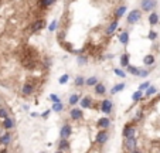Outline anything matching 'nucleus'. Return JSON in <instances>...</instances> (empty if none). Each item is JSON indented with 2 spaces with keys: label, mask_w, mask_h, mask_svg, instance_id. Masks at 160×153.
Segmentation results:
<instances>
[{
  "label": "nucleus",
  "mask_w": 160,
  "mask_h": 153,
  "mask_svg": "<svg viewBox=\"0 0 160 153\" xmlns=\"http://www.w3.org/2000/svg\"><path fill=\"white\" fill-rule=\"evenodd\" d=\"M142 98H143V91H140V89H138V91H135L133 94H132V101L133 102L142 101Z\"/></svg>",
  "instance_id": "nucleus-32"
},
{
  "label": "nucleus",
  "mask_w": 160,
  "mask_h": 153,
  "mask_svg": "<svg viewBox=\"0 0 160 153\" xmlns=\"http://www.w3.org/2000/svg\"><path fill=\"white\" fill-rule=\"evenodd\" d=\"M48 101H51L52 104H54V102H60L61 98H60V96H58L57 94H50V95H48Z\"/></svg>",
  "instance_id": "nucleus-37"
},
{
  "label": "nucleus",
  "mask_w": 160,
  "mask_h": 153,
  "mask_svg": "<svg viewBox=\"0 0 160 153\" xmlns=\"http://www.w3.org/2000/svg\"><path fill=\"white\" fill-rule=\"evenodd\" d=\"M159 99H160V94H159Z\"/></svg>",
  "instance_id": "nucleus-48"
},
{
  "label": "nucleus",
  "mask_w": 160,
  "mask_h": 153,
  "mask_svg": "<svg viewBox=\"0 0 160 153\" xmlns=\"http://www.w3.org/2000/svg\"><path fill=\"white\" fill-rule=\"evenodd\" d=\"M70 149H71L70 139L60 138V140H58V145H57V150H58V152H70Z\"/></svg>",
  "instance_id": "nucleus-8"
},
{
  "label": "nucleus",
  "mask_w": 160,
  "mask_h": 153,
  "mask_svg": "<svg viewBox=\"0 0 160 153\" xmlns=\"http://www.w3.org/2000/svg\"><path fill=\"white\" fill-rule=\"evenodd\" d=\"M123 149L126 152H138V140L135 136H130V138H125V142H123Z\"/></svg>",
  "instance_id": "nucleus-2"
},
{
  "label": "nucleus",
  "mask_w": 160,
  "mask_h": 153,
  "mask_svg": "<svg viewBox=\"0 0 160 153\" xmlns=\"http://www.w3.org/2000/svg\"><path fill=\"white\" fill-rule=\"evenodd\" d=\"M149 85H150V81H145V82H142V84L139 85L138 89H140V91H145V89L149 87Z\"/></svg>",
  "instance_id": "nucleus-42"
},
{
  "label": "nucleus",
  "mask_w": 160,
  "mask_h": 153,
  "mask_svg": "<svg viewBox=\"0 0 160 153\" xmlns=\"http://www.w3.org/2000/svg\"><path fill=\"white\" fill-rule=\"evenodd\" d=\"M34 91H36V85H34L33 82H26L21 88L23 96H30V95L34 94Z\"/></svg>",
  "instance_id": "nucleus-11"
},
{
  "label": "nucleus",
  "mask_w": 160,
  "mask_h": 153,
  "mask_svg": "<svg viewBox=\"0 0 160 153\" xmlns=\"http://www.w3.org/2000/svg\"><path fill=\"white\" fill-rule=\"evenodd\" d=\"M142 20V10L140 9H135V10H130L126 16V23L128 24H136Z\"/></svg>",
  "instance_id": "nucleus-1"
},
{
  "label": "nucleus",
  "mask_w": 160,
  "mask_h": 153,
  "mask_svg": "<svg viewBox=\"0 0 160 153\" xmlns=\"http://www.w3.org/2000/svg\"><path fill=\"white\" fill-rule=\"evenodd\" d=\"M159 20H160V17H159V14H157L156 11H154V10L150 11L149 17H147V22H149V24L150 26H156V24H159Z\"/></svg>",
  "instance_id": "nucleus-20"
},
{
  "label": "nucleus",
  "mask_w": 160,
  "mask_h": 153,
  "mask_svg": "<svg viewBox=\"0 0 160 153\" xmlns=\"http://www.w3.org/2000/svg\"><path fill=\"white\" fill-rule=\"evenodd\" d=\"M136 126H135L132 122H129V124H126L125 126H123L122 129V136L123 138H130V136H135L136 135Z\"/></svg>",
  "instance_id": "nucleus-6"
},
{
  "label": "nucleus",
  "mask_w": 160,
  "mask_h": 153,
  "mask_svg": "<svg viewBox=\"0 0 160 153\" xmlns=\"http://www.w3.org/2000/svg\"><path fill=\"white\" fill-rule=\"evenodd\" d=\"M57 29H58V20H52L48 26V31L50 33H54V31H57Z\"/></svg>",
  "instance_id": "nucleus-34"
},
{
  "label": "nucleus",
  "mask_w": 160,
  "mask_h": 153,
  "mask_svg": "<svg viewBox=\"0 0 160 153\" xmlns=\"http://www.w3.org/2000/svg\"><path fill=\"white\" fill-rule=\"evenodd\" d=\"M112 109H113V102L109 98H104L101 101V112L102 113L109 115V113H112Z\"/></svg>",
  "instance_id": "nucleus-5"
},
{
  "label": "nucleus",
  "mask_w": 160,
  "mask_h": 153,
  "mask_svg": "<svg viewBox=\"0 0 160 153\" xmlns=\"http://www.w3.org/2000/svg\"><path fill=\"white\" fill-rule=\"evenodd\" d=\"M149 74H150V71H149V69H140V71H139V78H146V76H147V75H149Z\"/></svg>",
  "instance_id": "nucleus-40"
},
{
  "label": "nucleus",
  "mask_w": 160,
  "mask_h": 153,
  "mask_svg": "<svg viewBox=\"0 0 160 153\" xmlns=\"http://www.w3.org/2000/svg\"><path fill=\"white\" fill-rule=\"evenodd\" d=\"M57 38H58L60 41H63L64 38H65V31H60V36L57 37Z\"/></svg>",
  "instance_id": "nucleus-44"
},
{
  "label": "nucleus",
  "mask_w": 160,
  "mask_h": 153,
  "mask_svg": "<svg viewBox=\"0 0 160 153\" xmlns=\"http://www.w3.org/2000/svg\"><path fill=\"white\" fill-rule=\"evenodd\" d=\"M74 85H75V87H78V88L84 87V85H85V76L77 75V76L74 78Z\"/></svg>",
  "instance_id": "nucleus-30"
},
{
  "label": "nucleus",
  "mask_w": 160,
  "mask_h": 153,
  "mask_svg": "<svg viewBox=\"0 0 160 153\" xmlns=\"http://www.w3.org/2000/svg\"><path fill=\"white\" fill-rule=\"evenodd\" d=\"M126 88V84L125 82H119V84H115L113 87L111 88V95H116L119 94V92H122L123 89Z\"/></svg>",
  "instance_id": "nucleus-21"
},
{
  "label": "nucleus",
  "mask_w": 160,
  "mask_h": 153,
  "mask_svg": "<svg viewBox=\"0 0 160 153\" xmlns=\"http://www.w3.org/2000/svg\"><path fill=\"white\" fill-rule=\"evenodd\" d=\"M78 104H79V108H81V109H91L93 106V101L91 96H84V98H81Z\"/></svg>",
  "instance_id": "nucleus-12"
},
{
  "label": "nucleus",
  "mask_w": 160,
  "mask_h": 153,
  "mask_svg": "<svg viewBox=\"0 0 160 153\" xmlns=\"http://www.w3.org/2000/svg\"><path fill=\"white\" fill-rule=\"evenodd\" d=\"M118 27H119V20L115 18V20H112V22L108 24V27H106V30H105V34H106L108 37H112L113 34H115L116 30H118Z\"/></svg>",
  "instance_id": "nucleus-7"
},
{
  "label": "nucleus",
  "mask_w": 160,
  "mask_h": 153,
  "mask_svg": "<svg viewBox=\"0 0 160 153\" xmlns=\"http://www.w3.org/2000/svg\"><path fill=\"white\" fill-rule=\"evenodd\" d=\"M154 94H157V88L153 87V85H149V87L145 89V96L146 98H150V96H153Z\"/></svg>",
  "instance_id": "nucleus-29"
},
{
  "label": "nucleus",
  "mask_w": 160,
  "mask_h": 153,
  "mask_svg": "<svg viewBox=\"0 0 160 153\" xmlns=\"http://www.w3.org/2000/svg\"><path fill=\"white\" fill-rule=\"evenodd\" d=\"M23 109H24V111H29V109H30V106H29V105H23Z\"/></svg>",
  "instance_id": "nucleus-46"
},
{
  "label": "nucleus",
  "mask_w": 160,
  "mask_h": 153,
  "mask_svg": "<svg viewBox=\"0 0 160 153\" xmlns=\"http://www.w3.org/2000/svg\"><path fill=\"white\" fill-rule=\"evenodd\" d=\"M147 38H149L150 41H154L157 38V31H154V30H149V34H147Z\"/></svg>",
  "instance_id": "nucleus-36"
},
{
  "label": "nucleus",
  "mask_w": 160,
  "mask_h": 153,
  "mask_svg": "<svg viewBox=\"0 0 160 153\" xmlns=\"http://www.w3.org/2000/svg\"><path fill=\"white\" fill-rule=\"evenodd\" d=\"M142 118H143V111H142V109L136 111V113H135V118H133V119H135V120H138V122H139V120H142Z\"/></svg>",
  "instance_id": "nucleus-39"
},
{
  "label": "nucleus",
  "mask_w": 160,
  "mask_h": 153,
  "mask_svg": "<svg viewBox=\"0 0 160 153\" xmlns=\"http://www.w3.org/2000/svg\"><path fill=\"white\" fill-rule=\"evenodd\" d=\"M79 99H81V95L79 94H71L70 96H68V105L75 106L79 102Z\"/></svg>",
  "instance_id": "nucleus-23"
},
{
  "label": "nucleus",
  "mask_w": 160,
  "mask_h": 153,
  "mask_svg": "<svg viewBox=\"0 0 160 153\" xmlns=\"http://www.w3.org/2000/svg\"><path fill=\"white\" fill-rule=\"evenodd\" d=\"M10 143H11V133L10 132H6V133H2V135H0V145L9 146Z\"/></svg>",
  "instance_id": "nucleus-19"
},
{
  "label": "nucleus",
  "mask_w": 160,
  "mask_h": 153,
  "mask_svg": "<svg viewBox=\"0 0 160 153\" xmlns=\"http://www.w3.org/2000/svg\"><path fill=\"white\" fill-rule=\"evenodd\" d=\"M44 62H45V65H47V68H50V67H51V64H52V60L48 57V58H45Z\"/></svg>",
  "instance_id": "nucleus-43"
},
{
  "label": "nucleus",
  "mask_w": 160,
  "mask_h": 153,
  "mask_svg": "<svg viewBox=\"0 0 160 153\" xmlns=\"http://www.w3.org/2000/svg\"><path fill=\"white\" fill-rule=\"evenodd\" d=\"M44 27H45V20L44 18H38V20H36V22L33 23V26H31V31H33V33H38V31H41Z\"/></svg>",
  "instance_id": "nucleus-16"
},
{
  "label": "nucleus",
  "mask_w": 160,
  "mask_h": 153,
  "mask_svg": "<svg viewBox=\"0 0 160 153\" xmlns=\"http://www.w3.org/2000/svg\"><path fill=\"white\" fill-rule=\"evenodd\" d=\"M139 71H140V68L136 65H132V64H129V65L126 67V73L130 74V75H133V76H138L139 75Z\"/></svg>",
  "instance_id": "nucleus-25"
},
{
  "label": "nucleus",
  "mask_w": 160,
  "mask_h": 153,
  "mask_svg": "<svg viewBox=\"0 0 160 153\" xmlns=\"http://www.w3.org/2000/svg\"><path fill=\"white\" fill-rule=\"evenodd\" d=\"M57 3V0H38V6L41 9H48Z\"/></svg>",
  "instance_id": "nucleus-24"
},
{
  "label": "nucleus",
  "mask_w": 160,
  "mask_h": 153,
  "mask_svg": "<svg viewBox=\"0 0 160 153\" xmlns=\"http://www.w3.org/2000/svg\"><path fill=\"white\" fill-rule=\"evenodd\" d=\"M109 140V132L108 129H99V132L95 136V143L101 146H105Z\"/></svg>",
  "instance_id": "nucleus-3"
},
{
  "label": "nucleus",
  "mask_w": 160,
  "mask_h": 153,
  "mask_svg": "<svg viewBox=\"0 0 160 153\" xmlns=\"http://www.w3.org/2000/svg\"><path fill=\"white\" fill-rule=\"evenodd\" d=\"M51 112H52L51 109H45L44 112H41V113H40V116L43 118V119H47V118H48L50 115H51Z\"/></svg>",
  "instance_id": "nucleus-41"
},
{
  "label": "nucleus",
  "mask_w": 160,
  "mask_h": 153,
  "mask_svg": "<svg viewBox=\"0 0 160 153\" xmlns=\"http://www.w3.org/2000/svg\"><path fill=\"white\" fill-rule=\"evenodd\" d=\"M9 116V111L3 106H0V119H4V118Z\"/></svg>",
  "instance_id": "nucleus-38"
},
{
  "label": "nucleus",
  "mask_w": 160,
  "mask_h": 153,
  "mask_svg": "<svg viewBox=\"0 0 160 153\" xmlns=\"http://www.w3.org/2000/svg\"><path fill=\"white\" fill-rule=\"evenodd\" d=\"M14 126H16V122L13 118L7 116V118H4V119H2V128L6 129V131H11Z\"/></svg>",
  "instance_id": "nucleus-15"
},
{
  "label": "nucleus",
  "mask_w": 160,
  "mask_h": 153,
  "mask_svg": "<svg viewBox=\"0 0 160 153\" xmlns=\"http://www.w3.org/2000/svg\"><path fill=\"white\" fill-rule=\"evenodd\" d=\"M97 126L99 128V129H108V128L111 126V119H109L108 116H102L101 119H98Z\"/></svg>",
  "instance_id": "nucleus-17"
},
{
  "label": "nucleus",
  "mask_w": 160,
  "mask_h": 153,
  "mask_svg": "<svg viewBox=\"0 0 160 153\" xmlns=\"http://www.w3.org/2000/svg\"><path fill=\"white\" fill-rule=\"evenodd\" d=\"M126 10H128L126 6H119V7H118V9L115 10V13H113L115 18H118V20H119V18H122L123 16L126 14Z\"/></svg>",
  "instance_id": "nucleus-22"
},
{
  "label": "nucleus",
  "mask_w": 160,
  "mask_h": 153,
  "mask_svg": "<svg viewBox=\"0 0 160 153\" xmlns=\"http://www.w3.org/2000/svg\"><path fill=\"white\" fill-rule=\"evenodd\" d=\"M119 64H120L122 68H126V67L129 65V64H130V54H129V53H123V54H120Z\"/></svg>",
  "instance_id": "nucleus-18"
},
{
  "label": "nucleus",
  "mask_w": 160,
  "mask_h": 153,
  "mask_svg": "<svg viewBox=\"0 0 160 153\" xmlns=\"http://www.w3.org/2000/svg\"><path fill=\"white\" fill-rule=\"evenodd\" d=\"M68 2H77V0H68Z\"/></svg>",
  "instance_id": "nucleus-47"
},
{
  "label": "nucleus",
  "mask_w": 160,
  "mask_h": 153,
  "mask_svg": "<svg viewBox=\"0 0 160 153\" xmlns=\"http://www.w3.org/2000/svg\"><path fill=\"white\" fill-rule=\"evenodd\" d=\"M97 82H99V78H98L97 75H92V76H90V78H85V85L86 87H93Z\"/></svg>",
  "instance_id": "nucleus-31"
},
{
  "label": "nucleus",
  "mask_w": 160,
  "mask_h": 153,
  "mask_svg": "<svg viewBox=\"0 0 160 153\" xmlns=\"http://www.w3.org/2000/svg\"><path fill=\"white\" fill-rule=\"evenodd\" d=\"M157 6V0H140V10L150 13L156 9Z\"/></svg>",
  "instance_id": "nucleus-4"
},
{
  "label": "nucleus",
  "mask_w": 160,
  "mask_h": 153,
  "mask_svg": "<svg viewBox=\"0 0 160 153\" xmlns=\"http://www.w3.org/2000/svg\"><path fill=\"white\" fill-rule=\"evenodd\" d=\"M71 135H72V126H71L70 124H64L63 126L60 128V138L70 139Z\"/></svg>",
  "instance_id": "nucleus-9"
},
{
  "label": "nucleus",
  "mask_w": 160,
  "mask_h": 153,
  "mask_svg": "<svg viewBox=\"0 0 160 153\" xmlns=\"http://www.w3.org/2000/svg\"><path fill=\"white\" fill-rule=\"evenodd\" d=\"M77 64H78L79 67H84L88 64V57L84 54H77Z\"/></svg>",
  "instance_id": "nucleus-28"
},
{
  "label": "nucleus",
  "mask_w": 160,
  "mask_h": 153,
  "mask_svg": "<svg viewBox=\"0 0 160 153\" xmlns=\"http://www.w3.org/2000/svg\"><path fill=\"white\" fill-rule=\"evenodd\" d=\"M51 111L52 112H55V113H61L64 111V104L63 102H54L52 104V106H51Z\"/></svg>",
  "instance_id": "nucleus-27"
},
{
  "label": "nucleus",
  "mask_w": 160,
  "mask_h": 153,
  "mask_svg": "<svg viewBox=\"0 0 160 153\" xmlns=\"http://www.w3.org/2000/svg\"><path fill=\"white\" fill-rule=\"evenodd\" d=\"M70 118L72 120H81L82 118H84V112H82L81 108L74 106V108H71L70 109Z\"/></svg>",
  "instance_id": "nucleus-10"
},
{
  "label": "nucleus",
  "mask_w": 160,
  "mask_h": 153,
  "mask_svg": "<svg viewBox=\"0 0 160 153\" xmlns=\"http://www.w3.org/2000/svg\"><path fill=\"white\" fill-rule=\"evenodd\" d=\"M113 74L118 75L119 78H125V76H126V73H125L122 68H113Z\"/></svg>",
  "instance_id": "nucleus-35"
},
{
  "label": "nucleus",
  "mask_w": 160,
  "mask_h": 153,
  "mask_svg": "<svg viewBox=\"0 0 160 153\" xmlns=\"http://www.w3.org/2000/svg\"><path fill=\"white\" fill-rule=\"evenodd\" d=\"M93 92H95L97 96H104L106 94V85L104 82H97L93 85Z\"/></svg>",
  "instance_id": "nucleus-13"
},
{
  "label": "nucleus",
  "mask_w": 160,
  "mask_h": 153,
  "mask_svg": "<svg viewBox=\"0 0 160 153\" xmlns=\"http://www.w3.org/2000/svg\"><path fill=\"white\" fill-rule=\"evenodd\" d=\"M118 40H119L120 45H123V47H126L128 44H129V40H130V33L128 31V30H123L122 33L118 36Z\"/></svg>",
  "instance_id": "nucleus-14"
},
{
  "label": "nucleus",
  "mask_w": 160,
  "mask_h": 153,
  "mask_svg": "<svg viewBox=\"0 0 160 153\" xmlns=\"http://www.w3.org/2000/svg\"><path fill=\"white\" fill-rule=\"evenodd\" d=\"M68 81H70V75H68V74H63V75L58 78V84L65 85V84H68Z\"/></svg>",
  "instance_id": "nucleus-33"
},
{
  "label": "nucleus",
  "mask_w": 160,
  "mask_h": 153,
  "mask_svg": "<svg viewBox=\"0 0 160 153\" xmlns=\"http://www.w3.org/2000/svg\"><path fill=\"white\" fill-rule=\"evenodd\" d=\"M154 62H156V60H154V55H153V54H147V55L143 57V64H145L146 67L153 65Z\"/></svg>",
  "instance_id": "nucleus-26"
},
{
  "label": "nucleus",
  "mask_w": 160,
  "mask_h": 153,
  "mask_svg": "<svg viewBox=\"0 0 160 153\" xmlns=\"http://www.w3.org/2000/svg\"><path fill=\"white\" fill-rule=\"evenodd\" d=\"M30 116H31V118H37V116H40V113H37V112H31V113H30Z\"/></svg>",
  "instance_id": "nucleus-45"
}]
</instances>
